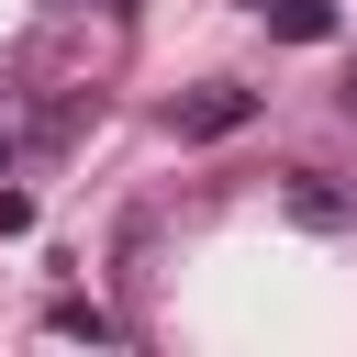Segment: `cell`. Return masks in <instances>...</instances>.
I'll return each instance as SVG.
<instances>
[{
  "label": "cell",
  "instance_id": "obj_1",
  "mask_svg": "<svg viewBox=\"0 0 357 357\" xmlns=\"http://www.w3.org/2000/svg\"><path fill=\"white\" fill-rule=\"evenodd\" d=\"M245 112H257V89H201V100H178V134L223 145V134H245Z\"/></svg>",
  "mask_w": 357,
  "mask_h": 357
},
{
  "label": "cell",
  "instance_id": "obj_2",
  "mask_svg": "<svg viewBox=\"0 0 357 357\" xmlns=\"http://www.w3.org/2000/svg\"><path fill=\"white\" fill-rule=\"evenodd\" d=\"M257 11H268V33H279V45H324V33H335V11H324V0H257Z\"/></svg>",
  "mask_w": 357,
  "mask_h": 357
},
{
  "label": "cell",
  "instance_id": "obj_3",
  "mask_svg": "<svg viewBox=\"0 0 357 357\" xmlns=\"http://www.w3.org/2000/svg\"><path fill=\"white\" fill-rule=\"evenodd\" d=\"M45 324H56V335H89V346H112V312H100V301H56Z\"/></svg>",
  "mask_w": 357,
  "mask_h": 357
},
{
  "label": "cell",
  "instance_id": "obj_4",
  "mask_svg": "<svg viewBox=\"0 0 357 357\" xmlns=\"http://www.w3.org/2000/svg\"><path fill=\"white\" fill-rule=\"evenodd\" d=\"M346 112H357V78H346Z\"/></svg>",
  "mask_w": 357,
  "mask_h": 357
}]
</instances>
